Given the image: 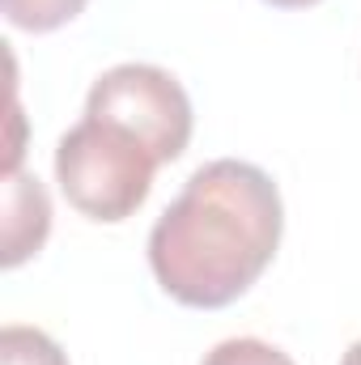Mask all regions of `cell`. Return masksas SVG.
I'll return each mask as SVG.
<instances>
[{"label": "cell", "mask_w": 361, "mask_h": 365, "mask_svg": "<svg viewBox=\"0 0 361 365\" xmlns=\"http://www.w3.org/2000/svg\"><path fill=\"white\" fill-rule=\"evenodd\" d=\"M51 234V200L34 175H4V217H0V264H26Z\"/></svg>", "instance_id": "cell-4"}, {"label": "cell", "mask_w": 361, "mask_h": 365, "mask_svg": "<svg viewBox=\"0 0 361 365\" xmlns=\"http://www.w3.org/2000/svg\"><path fill=\"white\" fill-rule=\"evenodd\" d=\"M200 365H293V361H289V353H280L268 340L238 336V340H221Z\"/></svg>", "instance_id": "cell-7"}, {"label": "cell", "mask_w": 361, "mask_h": 365, "mask_svg": "<svg viewBox=\"0 0 361 365\" xmlns=\"http://www.w3.org/2000/svg\"><path fill=\"white\" fill-rule=\"evenodd\" d=\"M340 365H361V340L357 344H349V353L340 357Z\"/></svg>", "instance_id": "cell-9"}, {"label": "cell", "mask_w": 361, "mask_h": 365, "mask_svg": "<svg viewBox=\"0 0 361 365\" xmlns=\"http://www.w3.org/2000/svg\"><path fill=\"white\" fill-rule=\"evenodd\" d=\"M0 365H68V357L47 331L13 323L0 331Z\"/></svg>", "instance_id": "cell-5"}, {"label": "cell", "mask_w": 361, "mask_h": 365, "mask_svg": "<svg viewBox=\"0 0 361 365\" xmlns=\"http://www.w3.org/2000/svg\"><path fill=\"white\" fill-rule=\"evenodd\" d=\"M153 170H158V158L136 136H128L115 123L90 119V115L77 128H68L56 145L60 191L90 221L132 217L149 200Z\"/></svg>", "instance_id": "cell-2"}, {"label": "cell", "mask_w": 361, "mask_h": 365, "mask_svg": "<svg viewBox=\"0 0 361 365\" xmlns=\"http://www.w3.org/2000/svg\"><path fill=\"white\" fill-rule=\"evenodd\" d=\"M86 115L136 136L158 166L175 162L191 140V102L179 81L158 64H115L93 81Z\"/></svg>", "instance_id": "cell-3"}, {"label": "cell", "mask_w": 361, "mask_h": 365, "mask_svg": "<svg viewBox=\"0 0 361 365\" xmlns=\"http://www.w3.org/2000/svg\"><path fill=\"white\" fill-rule=\"evenodd\" d=\"M285 234L276 182L238 158L200 166L149 234L158 284L191 310L238 302L272 264Z\"/></svg>", "instance_id": "cell-1"}, {"label": "cell", "mask_w": 361, "mask_h": 365, "mask_svg": "<svg viewBox=\"0 0 361 365\" xmlns=\"http://www.w3.org/2000/svg\"><path fill=\"white\" fill-rule=\"evenodd\" d=\"M81 9H86V0H4L9 26L30 30V34L60 30V26H68Z\"/></svg>", "instance_id": "cell-6"}, {"label": "cell", "mask_w": 361, "mask_h": 365, "mask_svg": "<svg viewBox=\"0 0 361 365\" xmlns=\"http://www.w3.org/2000/svg\"><path fill=\"white\" fill-rule=\"evenodd\" d=\"M276 9H310V4H319V0H268Z\"/></svg>", "instance_id": "cell-8"}]
</instances>
